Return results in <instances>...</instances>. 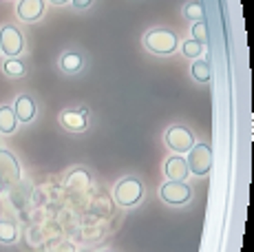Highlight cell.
I'll list each match as a JSON object with an SVG mask.
<instances>
[{
  "label": "cell",
  "mask_w": 254,
  "mask_h": 252,
  "mask_svg": "<svg viewBox=\"0 0 254 252\" xmlns=\"http://www.w3.org/2000/svg\"><path fill=\"white\" fill-rule=\"evenodd\" d=\"M144 47L150 53H157V56H168L177 49V36L168 29H150L144 38Z\"/></svg>",
  "instance_id": "obj_1"
},
{
  "label": "cell",
  "mask_w": 254,
  "mask_h": 252,
  "mask_svg": "<svg viewBox=\"0 0 254 252\" xmlns=\"http://www.w3.org/2000/svg\"><path fill=\"white\" fill-rule=\"evenodd\" d=\"M144 197V186H141L139 179L135 177H126L122 179L115 186V201L120 203L122 208H133L137 206Z\"/></svg>",
  "instance_id": "obj_2"
},
{
  "label": "cell",
  "mask_w": 254,
  "mask_h": 252,
  "mask_svg": "<svg viewBox=\"0 0 254 252\" xmlns=\"http://www.w3.org/2000/svg\"><path fill=\"white\" fill-rule=\"evenodd\" d=\"M0 51L7 58H20L24 51V36L16 25L0 27Z\"/></svg>",
  "instance_id": "obj_3"
},
{
  "label": "cell",
  "mask_w": 254,
  "mask_h": 252,
  "mask_svg": "<svg viewBox=\"0 0 254 252\" xmlns=\"http://www.w3.org/2000/svg\"><path fill=\"white\" fill-rule=\"evenodd\" d=\"M210 168H212V148L206 144H194L188 151V171L192 175H208Z\"/></svg>",
  "instance_id": "obj_4"
},
{
  "label": "cell",
  "mask_w": 254,
  "mask_h": 252,
  "mask_svg": "<svg viewBox=\"0 0 254 252\" xmlns=\"http://www.w3.org/2000/svg\"><path fill=\"white\" fill-rule=\"evenodd\" d=\"M0 179L7 186H16L22 179V168L18 157L9 148H0Z\"/></svg>",
  "instance_id": "obj_5"
},
{
  "label": "cell",
  "mask_w": 254,
  "mask_h": 252,
  "mask_svg": "<svg viewBox=\"0 0 254 252\" xmlns=\"http://www.w3.org/2000/svg\"><path fill=\"white\" fill-rule=\"evenodd\" d=\"M159 195H162V201L170 203V206H184L192 199V190L184 182H166L159 188Z\"/></svg>",
  "instance_id": "obj_6"
},
{
  "label": "cell",
  "mask_w": 254,
  "mask_h": 252,
  "mask_svg": "<svg viewBox=\"0 0 254 252\" xmlns=\"http://www.w3.org/2000/svg\"><path fill=\"white\" fill-rule=\"evenodd\" d=\"M166 144H168L170 151L175 153H188L194 146V135L192 130H188L186 126H170L166 130Z\"/></svg>",
  "instance_id": "obj_7"
},
{
  "label": "cell",
  "mask_w": 254,
  "mask_h": 252,
  "mask_svg": "<svg viewBox=\"0 0 254 252\" xmlns=\"http://www.w3.org/2000/svg\"><path fill=\"white\" fill-rule=\"evenodd\" d=\"M60 124L71 133H82L89 126V111L86 109H69L60 113Z\"/></svg>",
  "instance_id": "obj_8"
},
{
  "label": "cell",
  "mask_w": 254,
  "mask_h": 252,
  "mask_svg": "<svg viewBox=\"0 0 254 252\" xmlns=\"http://www.w3.org/2000/svg\"><path fill=\"white\" fill-rule=\"evenodd\" d=\"M45 9H47L45 0H20L16 4V16L22 22H38L45 16Z\"/></svg>",
  "instance_id": "obj_9"
},
{
  "label": "cell",
  "mask_w": 254,
  "mask_h": 252,
  "mask_svg": "<svg viewBox=\"0 0 254 252\" xmlns=\"http://www.w3.org/2000/svg\"><path fill=\"white\" fill-rule=\"evenodd\" d=\"M13 113H16L18 122L20 124H31L38 115V106H36V100L27 93H20L13 102Z\"/></svg>",
  "instance_id": "obj_10"
},
{
  "label": "cell",
  "mask_w": 254,
  "mask_h": 252,
  "mask_svg": "<svg viewBox=\"0 0 254 252\" xmlns=\"http://www.w3.org/2000/svg\"><path fill=\"white\" fill-rule=\"evenodd\" d=\"M164 173L168 177V182H184L188 177V162H186L182 155H173V157L166 159Z\"/></svg>",
  "instance_id": "obj_11"
},
{
  "label": "cell",
  "mask_w": 254,
  "mask_h": 252,
  "mask_svg": "<svg viewBox=\"0 0 254 252\" xmlns=\"http://www.w3.org/2000/svg\"><path fill=\"white\" fill-rule=\"evenodd\" d=\"M18 118L11 104H0V135H13L18 130Z\"/></svg>",
  "instance_id": "obj_12"
},
{
  "label": "cell",
  "mask_w": 254,
  "mask_h": 252,
  "mask_svg": "<svg viewBox=\"0 0 254 252\" xmlns=\"http://www.w3.org/2000/svg\"><path fill=\"white\" fill-rule=\"evenodd\" d=\"M18 224L11 219H0V244L2 246H13L18 241Z\"/></svg>",
  "instance_id": "obj_13"
},
{
  "label": "cell",
  "mask_w": 254,
  "mask_h": 252,
  "mask_svg": "<svg viewBox=\"0 0 254 252\" xmlns=\"http://www.w3.org/2000/svg\"><path fill=\"white\" fill-rule=\"evenodd\" d=\"M82 66H84V60H82L80 53H75V51L62 53V58H60V69L64 71V73H77Z\"/></svg>",
  "instance_id": "obj_14"
},
{
  "label": "cell",
  "mask_w": 254,
  "mask_h": 252,
  "mask_svg": "<svg viewBox=\"0 0 254 252\" xmlns=\"http://www.w3.org/2000/svg\"><path fill=\"white\" fill-rule=\"evenodd\" d=\"M2 73L7 77H22L27 73V64H24L20 58H7L2 62Z\"/></svg>",
  "instance_id": "obj_15"
},
{
  "label": "cell",
  "mask_w": 254,
  "mask_h": 252,
  "mask_svg": "<svg viewBox=\"0 0 254 252\" xmlns=\"http://www.w3.org/2000/svg\"><path fill=\"white\" fill-rule=\"evenodd\" d=\"M192 77L197 82H208L210 80V64L203 60H197L192 64Z\"/></svg>",
  "instance_id": "obj_16"
},
{
  "label": "cell",
  "mask_w": 254,
  "mask_h": 252,
  "mask_svg": "<svg viewBox=\"0 0 254 252\" xmlns=\"http://www.w3.org/2000/svg\"><path fill=\"white\" fill-rule=\"evenodd\" d=\"M184 16L188 18V20H194V22L203 20V7H201L199 2H190V4H186V7H184Z\"/></svg>",
  "instance_id": "obj_17"
},
{
  "label": "cell",
  "mask_w": 254,
  "mask_h": 252,
  "mask_svg": "<svg viewBox=\"0 0 254 252\" xmlns=\"http://www.w3.org/2000/svg\"><path fill=\"white\" fill-rule=\"evenodd\" d=\"M182 49H184V56L186 58H190V60H197V58L203 53V45H199V42H194V40H186Z\"/></svg>",
  "instance_id": "obj_18"
},
{
  "label": "cell",
  "mask_w": 254,
  "mask_h": 252,
  "mask_svg": "<svg viewBox=\"0 0 254 252\" xmlns=\"http://www.w3.org/2000/svg\"><path fill=\"white\" fill-rule=\"evenodd\" d=\"M192 40L199 42V45H206L208 42V27L203 20H199L192 25Z\"/></svg>",
  "instance_id": "obj_19"
},
{
  "label": "cell",
  "mask_w": 254,
  "mask_h": 252,
  "mask_svg": "<svg viewBox=\"0 0 254 252\" xmlns=\"http://www.w3.org/2000/svg\"><path fill=\"white\" fill-rule=\"evenodd\" d=\"M49 252H75V246L69 244V241H60V244H53Z\"/></svg>",
  "instance_id": "obj_20"
},
{
  "label": "cell",
  "mask_w": 254,
  "mask_h": 252,
  "mask_svg": "<svg viewBox=\"0 0 254 252\" xmlns=\"http://www.w3.org/2000/svg\"><path fill=\"white\" fill-rule=\"evenodd\" d=\"M71 2H73V7L75 9H89L93 0H71Z\"/></svg>",
  "instance_id": "obj_21"
},
{
  "label": "cell",
  "mask_w": 254,
  "mask_h": 252,
  "mask_svg": "<svg viewBox=\"0 0 254 252\" xmlns=\"http://www.w3.org/2000/svg\"><path fill=\"white\" fill-rule=\"evenodd\" d=\"M49 2H51V4H56V7H62V4H66V2H69V0H49Z\"/></svg>",
  "instance_id": "obj_22"
},
{
  "label": "cell",
  "mask_w": 254,
  "mask_h": 252,
  "mask_svg": "<svg viewBox=\"0 0 254 252\" xmlns=\"http://www.w3.org/2000/svg\"><path fill=\"white\" fill-rule=\"evenodd\" d=\"M7 188H9V186H7V184H4V182H2V179H0V195H2V192L7 190Z\"/></svg>",
  "instance_id": "obj_23"
},
{
  "label": "cell",
  "mask_w": 254,
  "mask_h": 252,
  "mask_svg": "<svg viewBox=\"0 0 254 252\" xmlns=\"http://www.w3.org/2000/svg\"><path fill=\"white\" fill-rule=\"evenodd\" d=\"M104 252H111V250H104Z\"/></svg>",
  "instance_id": "obj_24"
},
{
  "label": "cell",
  "mask_w": 254,
  "mask_h": 252,
  "mask_svg": "<svg viewBox=\"0 0 254 252\" xmlns=\"http://www.w3.org/2000/svg\"><path fill=\"white\" fill-rule=\"evenodd\" d=\"M0 53H2V51H0Z\"/></svg>",
  "instance_id": "obj_25"
},
{
  "label": "cell",
  "mask_w": 254,
  "mask_h": 252,
  "mask_svg": "<svg viewBox=\"0 0 254 252\" xmlns=\"http://www.w3.org/2000/svg\"><path fill=\"white\" fill-rule=\"evenodd\" d=\"M0 148H2V146H0Z\"/></svg>",
  "instance_id": "obj_26"
}]
</instances>
